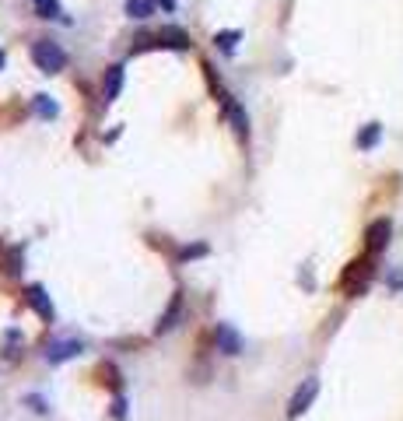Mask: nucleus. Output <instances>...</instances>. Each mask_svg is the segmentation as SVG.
Returning a JSON list of instances; mask_svg holds the SVG:
<instances>
[{"label":"nucleus","instance_id":"obj_7","mask_svg":"<svg viewBox=\"0 0 403 421\" xmlns=\"http://www.w3.org/2000/svg\"><path fill=\"white\" fill-rule=\"evenodd\" d=\"M155 46H168V49H190V36L175 25H165L158 36H155Z\"/></svg>","mask_w":403,"mask_h":421},{"label":"nucleus","instance_id":"obj_3","mask_svg":"<svg viewBox=\"0 0 403 421\" xmlns=\"http://www.w3.org/2000/svg\"><path fill=\"white\" fill-rule=\"evenodd\" d=\"M368 281H372V260H354V263L344 270V278H340L344 292H351V295H362L364 288H368Z\"/></svg>","mask_w":403,"mask_h":421},{"label":"nucleus","instance_id":"obj_2","mask_svg":"<svg viewBox=\"0 0 403 421\" xmlns=\"http://www.w3.org/2000/svg\"><path fill=\"white\" fill-rule=\"evenodd\" d=\"M316 393H320V379L316 376H309L298 390H295V397L287 400V418L295 421V418H302L309 407H312V400H316Z\"/></svg>","mask_w":403,"mask_h":421},{"label":"nucleus","instance_id":"obj_9","mask_svg":"<svg viewBox=\"0 0 403 421\" xmlns=\"http://www.w3.org/2000/svg\"><path fill=\"white\" fill-rule=\"evenodd\" d=\"M25 298H29V305L39 313L42 320H53V302H49V295H46L42 285H32V288L25 292Z\"/></svg>","mask_w":403,"mask_h":421},{"label":"nucleus","instance_id":"obj_21","mask_svg":"<svg viewBox=\"0 0 403 421\" xmlns=\"http://www.w3.org/2000/svg\"><path fill=\"white\" fill-rule=\"evenodd\" d=\"M161 7H168V11H172V7H175V0H161Z\"/></svg>","mask_w":403,"mask_h":421},{"label":"nucleus","instance_id":"obj_18","mask_svg":"<svg viewBox=\"0 0 403 421\" xmlns=\"http://www.w3.org/2000/svg\"><path fill=\"white\" fill-rule=\"evenodd\" d=\"M113 418L126 421V400H123V397H116V400H113Z\"/></svg>","mask_w":403,"mask_h":421},{"label":"nucleus","instance_id":"obj_20","mask_svg":"<svg viewBox=\"0 0 403 421\" xmlns=\"http://www.w3.org/2000/svg\"><path fill=\"white\" fill-rule=\"evenodd\" d=\"M389 288H393V292H403V270H393V274H389Z\"/></svg>","mask_w":403,"mask_h":421},{"label":"nucleus","instance_id":"obj_6","mask_svg":"<svg viewBox=\"0 0 403 421\" xmlns=\"http://www.w3.org/2000/svg\"><path fill=\"white\" fill-rule=\"evenodd\" d=\"M214 340H218V351H225V355H239L242 351V337H239V330H235L232 323H218Z\"/></svg>","mask_w":403,"mask_h":421},{"label":"nucleus","instance_id":"obj_13","mask_svg":"<svg viewBox=\"0 0 403 421\" xmlns=\"http://www.w3.org/2000/svg\"><path fill=\"white\" fill-rule=\"evenodd\" d=\"M126 14L137 18V21H144V18L155 14V0H126Z\"/></svg>","mask_w":403,"mask_h":421},{"label":"nucleus","instance_id":"obj_4","mask_svg":"<svg viewBox=\"0 0 403 421\" xmlns=\"http://www.w3.org/2000/svg\"><path fill=\"white\" fill-rule=\"evenodd\" d=\"M389 235H393V225H389V218H379V221H372L368 228H364V250L372 253H382L386 250V243H389Z\"/></svg>","mask_w":403,"mask_h":421},{"label":"nucleus","instance_id":"obj_1","mask_svg":"<svg viewBox=\"0 0 403 421\" xmlns=\"http://www.w3.org/2000/svg\"><path fill=\"white\" fill-rule=\"evenodd\" d=\"M32 60H36V67H39L42 74H60L67 67V53L56 42H46V39L32 46Z\"/></svg>","mask_w":403,"mask_h":421},{"label":"nucleus","instance_id":"obj_22","mask_svg":"<svg viewBox=\"0 0 403 421\" xmlns=\"http://www.w3.org/2000/svg\"><path fill=\"white\" fill-rule=\"evenodd\" d=\"M0 67H4V53H0Z\"/></svg>","mask_w":403,"mask_h":421},{"label":"nucleus","instance_id":"obj_16","mask_svg":"<svg viewBox=\"0 0 403 421\" xmlns=\"http://www.w3.org/2000/svg\"><path fill=\"white\" fill-rule=\"evenodd\" d=\"M4 270L11 274V278H18L21 274V250H11L4 256Z\"/></svg>","mask_w":403,"mask_h":421},{"label":"nucleus","instance_id":"obj_11","mask_svg":"<svg viewBox=\"0 0 403 421\" xmlns=\"http://www.w3.org/2000/svg\"><path fill=\"white\" fill-rule=\"evenodd\" d=\"M123 91V67H109L106 71V102H116Z\"/></svg>","mask_w":403,"mask_h":421},{"label":"nucleus","instance_id":"obj_23","mask_svg":"<svg viewBox=\"0 0 403 421\" xmlns=\"http://www.w3.org/2000/svg\"><path fill=\"white\" fill-rule=\"evenodd\" d=\"M36 4H39V0H36Z\"/></svg>","mask_w":403,"mask_h":421},{"label":"nucleus","instance_id":"obj_10","mask_svg":"<svg viewBox=\"0 0 403 421\" xmlns=\"http://www.w3.org/2000/svg\"><path fill=\"white\" fill-rule=\"evenodd\" d=\"M179 313H183V295L175 292V295H172V302H168V309L161 313V320H158V327H155V330H158V334H168V330L175 327Z\"/></svg>","mask_w":403,"mask_h":421},{"label":"nucleus","instance_id":"obj_19","mask_svg":"<svg viewBox=\"0 0 403 421\" xmlns=\"http://www.w3.org/2000/svg\"><path fill=\"white\" fill-rule=\"evenodd\" d=\"M203 253H207V246H186L179 253V260H193V256H203Z\"/></svg>","mask_w":403,"mask_h":421},{"label":"nucleus","instance_id":"obj_8","mask_svg":"<svg viewBox=\"0 0 403 421\" xmlns=\"http://www.w3.org/2000/svg\"><path fill=\"white\" fill-rule=\"evenodd\" d=\"M81 355V340H60V344H53L49 351H46V362L49 365H60V362H67V358H74Z\"/></svg>","mask_w":403,"mask_h":421},{"label":"nucleus","instance_id":"obj_5","mask_svg":"<svg viewBox=\"0 0 403 421\" xmlns=\"http://www.w3.org/2000/svg\"><path fill=\"white\" fill-rule=\"evenodd\" d=\"M218 98H221V109H225V116L232 120V126H235V133L239 137H245L249 133V120H245V109H242L239 102L228 95V91H218Z\"/></svg>","mask_w":403,"mask_h":421},{"label":"nucleus","instance_id":"obj_15","mask_svg":"<svg viewBox=\"0 0 403 421\" xmlns=\"http://www.w3.org/2000/svg\"><path fill=\"white\" fill-rule=\"evenodd\" d=\"M235 42H239V32H232V29L214 36V46H218L221 53H235Z\"/></svg>","mask_w":403,"mask_h":421},{"label":"nucleus","instance_id":"obj_17","mask_svg":"<svg viewBox=\"0 0 403 421\" xmlns=\"http://www.w3.org/2000/svg\"><path fill=\"white\" fill-rule=\"evenodd\" d=\"M36 7H39V18H63V11H60L56 0H39Z\"/></svg>","mask_w":403,"mask_h":421},{"label":"nucleus","instance_id":"obj_12","mask_svg":"<svg viewBox=\"0 0 403 421\" xmlns=\"http://www.w3.org/2000/svg\"><path fill=\"white\" fill-rule=\"evenodd\" d=\"M379 141H382V123H368V126H362V133H358V148L372 151V148H375Z\"/></svg>","mask_w":403,"mask_h":421},{"label":"nucleus","instance_id":"obj_14","mask_svg":"<svg viewBox=\"0 0 403 421\" xmlns=\"http://www.w3.org/2000/svg\"><path fill=\"white\" fill-rule=\"evenodd\" d=\"M36 113H39L42 120H53V116L60 113V106H56L49 95H36Z\"/></svg>","mask_w":403,"mask_h":421}]
</instances>
